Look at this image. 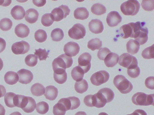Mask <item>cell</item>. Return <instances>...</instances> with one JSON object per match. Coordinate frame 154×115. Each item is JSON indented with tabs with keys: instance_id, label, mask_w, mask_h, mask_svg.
Returning <instances> with one entry per match:
<instances>
[{
	"instance_id": "24",
	"label": "cell",
	"mask_w": 154,
	"mask_h": 115,
	"mask_svg": "<svg viewBox=\"0 0 154 115\" xmlns=\"http://www.w3.org/2000/svg\"><path fill=\"white\" fill-rule=\"evenodd\" d=\"M4 79L5 82L8 84L13 85L16 84L19 79V76L16 72L9 71L5 74Z\"/></svg>"
},
{
	"instance_id": "28",
	"label": "cell",
	"mask_w": 154,
	"mask_h": 115,
	"mask_svg": "<svg viewBox=\"0 0 154 115\" xmlns=\"http://www.w3.org/2000/svg\"><path fill=\"white\" fill-rule=\"evenodd\" d=\"M88 85L87 81L82 79L81 81L76 82L74 85L76 91L79 93H83L88 89Z\"/></svg>"
},
{
	"instance_id": "7",
	"label": "cell",
	"mask_w": 154,
	"mask_h": 115,
	"mask_svg": "<svg viewBox=\"0 0 154 115\" xmlns=\"http://www.w3.org/2000/svg\"><path fill=\"white\" fill-rule=\"evenodd\" d=\"M119 58V65L127 69L137 66L138 61L137 58L128 53H124Z\"/></svg>"
},
{
	"instance_id": "47",
	"label": "cell",
	"mask_w": 154,
	"mask_h": 115,
	"mask_svg": "<svg viewBox=\"0 0 154 115\" xmlns=\"http://www.w3.org/2000/svg\"><path fill=\"white\" fill-rule=\"evenodd\" d=\"M145 84L146 87L151 89H154V77L153 76L147 77L145 80Z\"/></svg>"
},
{
	"instance_id": "36",
	"label": "cell",
	"mask_w": 154,
	"mask_h": 115,
	"mask_svg": "<svg viewBox=\"0 0 154 115\" xmlns=\"http://www.w3.org/2000/svg\"><path fill=\"white\" fill-rule=\"evenodd\" d=\"M36 110L39 114H44L48 111L49 107L48 104L44 101L38 102L36 105Z\"/></svg>"
},
{
	"instance_id": "50",
	"label": "cell",
	"mask_w": 154,
	"mask_h": 115,
	"mask_svg": "<svg viewBox=\"0 0 154 115\" xmlns=\"http://www.w3.org/2000/svg\"><path fill=\"white\" fill-rule=\"evenodd\" d=\"M6 46V42L3 38L0 37V53L5 49Z\"/></svg>"
},
{
	"instance_id": "54",
	"label": "cell",
	"mask_w": 154,
	"mask_h": 115,
	"mask_svg": "<svg viewBox=\"0 0 154 115\" xmlns=\"http://www.w3.org/2000/svg\"><path fill=\"white\" fill-rule=\"evenodd\" d=\"M5 110L2 105L0 104V115H5Z\"/></svg>"
},
{
	"instance_id": "33",
	"label": "cell",
	"mask_w": 154,
	"mask_h": 115,
	"mask_svg": "<svg viewBox=\"0 0 154 115\" xmlns=\"http://www.w3.org/2000/svg\"><path fill=\"white\" fill-rule=\"evenodd\" d=\"M64 34L61 29L57 28L53 30L51 33V36L53 41L59 42L63 39Z\"/></svg>"
},
{
	"instance_id": "22",
	"label": "cell",
	"mask_w": 154,
	"mask_h": 115,
	"mask_svg": "<svg viewBox=\"0 0 154 115\" xmlns=\"http://www.w3.org/2000/svg\"><path fill=\"white\" fill-rule=\"evenodd\" d=\"M119 55L115 53L111 52L105 58L104 60L106 66L108 67H112L118 63Z\"/></svg>"
},
{
	"instance_id": "37",
	"label": "cell",
	"mask_w": 154,
	"mask_h": 115,
	"mask_svg": "<svg viewBox=\"0 0 154 115\" xmlns=\"http://www.w3.org/2000/svg\"><path fill=\"white\" fill-rule=\"evenodd\" d=\"M34 37L35 40L38 42L42 43L46 40L47 35L45 31L42 29H39L35 32Z\"/></svg>"
},
{
	"instance_id": "16",
	"label": "cell",
	"mask_w": 154,
	"mask_h": 115,
	"mask_svg": "<svg viewBox=\"0 0 154 115\" xmlns=\"http://www.w3.org/2000/svg\"><path fill=\"white\" fill-rule=\"evenodd\" d=\"M88 28L91 32L95 34L102 33L104 29L102 22L97 19H92L88 23Z\"/></svg>"
},
{
	"instance_id": "41",
	"label": "cell",
	"mask_w": 154,
	"mask_h": 115,
	"mask_svg": "<svg viewBox=\"0 0 154 115\" xmlns=\"http://www.w3.org/2000/svg\"><path fill=\"white\" fill-rule=\"evenodd\" d=\"M25 62L26 64L28 66L33 67L37 64L38 59L34 55L29 54L26 57L25 59Z\"/></svg>"
},
{
	"instance_id": "45",
	"label": "cell",
	"mask_w": 154,
	"mask_h": 115,
	"mask_svg": "<svg viewBox=\"0 0 154 115\" xmlns=\"http://www.w3.org/2000/svg\"><path fill=\"white\" fill-rule=\"evenodd\" d=\"M111 52L108 48L106 47L102 48L98 52L97 56L100 60H103L106 56Z\"/></svg>"
},
{
	"instance_id": "6",
	"label": "cell",
	"mask_w": 154,
	"mask_h": 115,
	"mask_svg": "<svg viewBox=\"0 0 154 115\" xmlns=\"http://www.w3.org/2000/svg\"><path fill=\"white\" fill-rule=\"evenodd\" d=\"M73 63V60L71 57L62 54L54 59L52 63L53 70L58 68L66 69L70 67Z\"/></svg>"
},
{
	"instance_id": "55",
	"label": "cell",
	"mask_w": 154,
	"mask_h": 115,
	"mask_svg": "<svg viewBox=\"0 0 154 115\" xmlns=\"http://www.w3.org/2000/svg\"><path fill=\"white\" fill-rule=\"evenodd\" d=\"M75 115H87V114L84 111H80L77 112Z\"/></svg>"
},
{
	"instance_id": "20",
	"label": "cell",
	"mask_w": 154,
	"mask_h": 115,
	"mask_svg": "<svg viewBox=\"0 0 154 115\" xmlns=\"http://www.w3.org/2000/svg\"><path fill=\"white\" fill-rule=\"evenodd\" d=\"M11 14L15 20H20L23 18L25 12L23 8L20 5H16L11 10Z\"/></svg>"
},
{
	"instance_id": "9",
	"label": "cell",
	"mask_w": 154,
	"mask_h": 115,
	"mask_svg": "<svg viewBox=\"0 0 154 115\" xmlns=\"http://www.w3.org/2000/svg\"><path fill=\"white\" fill-rule=\"evenodd\" d=\"M86 33L84 26L79 23L74 25L68 31L69 36L72 39L76 40L83 38Z\"/></svg>"
},
{
	"instance_id": "53",
	"label": "cell",
	"mask_w": 154,
	"mask_h": 115,
	"mask_svg": "<svg viewBox=\"0 0 154 115\" xmlns=\"http://www.w3.org/2000/svg\"><path fill=\"white\" fill-rule=\"evenodd\" d=\"M11 0H0V5L2 6H7L11 3Z\"/></svg>"
},
{
	"instance_id": "21",
	"label": "cell",
	"mask_w": 154,
	"mask_h": 115,
	"mask_svg": "<svg viewBox=\"0 0 154 115\" xmlns=\"http://www.w3.org/2000/svg\"><path fill=\"white\" fill-rule=\"evenodd\" d=\"M45 92L44 94L45 98L50 101L55 100L58 94L57 89L53 85H49L45 88Z\"/></svg>"
},
{
	"instance_id": "3",
	"label": "cell",
	"mask_w": 154,
	"mask_h": 115,
	"mask_svg": "<svg viewBox=\"0 0 154 115\" xmlns=\"http://www.w3.org/2000/svg\"><path fill=\"white\" fill-rule=\"evenodd\" d=\"M131 100L132 102L137 105L154 106V94H146L143 92H138L132 96Z\"/></svg>"
},
{
	"instance_id": "31",
	"label": "cell",
	"mask_w": 154,
	"mask_h": 115,
	"mask_svg": "<svg viewBox=\"0 0 154 115\" xmlns=\"http://www.w3.org/2000/svg\"><path fill=\"white\" fill-rule=\"evenodd\" d=\"M16 94L14 93H7L4 96V101L6 105L9 108L15 107V102Z\"/></svg>"
},
{
	"instance_id": "52",
	"label": "cell",
	"mask_w": 154,
	"mask_h": 115,
	"mask_svg": "<svg viewBox=\"0 0 154 115\" xmlns=\"http://www.w3.org/2000/svg\"><path fill=\"white\" fill-rule=\"evenodd\" d=\"M6 92V90L4 86L0 84V98L4 96Z\"/></svg>"
},
{
	"instance_id": "39",
	"label": "cell",
	"mask_w": 154,
	"mask_h": 115,
	"mask_svg": "<svg viewBox=\"0 0 154 115\" xmlns=\"http://www.w3.org/2000/svg\"><path fill=\"white\" fill-rule=\"evenodd\" d=\"M53 17L51 13H46L42 17L41 22L42 25L46 27L51 26L54 22Z\"/></svg>"
},
{
	"instance_id": "10",
	"label": "cell",
	"mask_w": 154,
	"mask_h": 115,
	"mask_svg": "<svg viewBox=\"0 0 154 115\" xmlns=\"http://www.w3.org/2000/svg\"><path fill=\"white\" fill-rule=\"evenodd\" d=\"M70 10L66 5H61L54 9L51 11L54 21L58 22L66 17L69 14Z\"/></svg>"
},
{
	"instance_id": "14",
	"label": "cell",
	"mask_w": 154,
	"mask_h": 115,
	"mask_svg": "<svg viewBox=\"0 0 154 115\" xmlns=\"http://www.w3.org/2000/svg\"><path fill=\"white\" fill-rule=\"evenodd\" d=\"M19 76L18 82L22 84H27L32 80L33 75L30 70L24 69H21L17 72Z\"/></svg>"
},
{
	"instance_id": "43",
	"label": "cell",
	"mask_w": 154,
	"mask_h": 115,
	"mask_svg": "<svg viewBox=\"0 0 154 115\" xmlns=\"http://www.w3.org/2000/svg\"><path fill=\"white\" fill-rule=\"evenodd\" d=\"M141 5L142 8L145 10L152 11L154 8V1L142 0Z\"/></svg>"
},
{
	"instance_id": "49",
	"label": "cell",
	"mask_w": 154,
	"mask_h": 115,
	"mask_svg": "<svg viewBox=\"0 0 154 115\" xmlns=\"http://www.w3.org/2000/svg\"><path fill=\"white\" fill-rule=\"evenodd\" d=\"M33 4L38 7L43 6L46 3V0H32Z\"/></svg>"
},
{
	"instance_id": "2",
	"label": "cell",
	"mask_w": 154,
	"mask_h": 115,
	"mask_svg": "<svg viewBox=\"0 0 154 115\" xmlns=\"http://www.w3.org/2000/svg\"><path fill=\"white\" fill-rule=\"evenodd\" d=\"M113 82L116 87L122 94L129 93L133 88L131 83L122 75H116L114 78Z\"/></svg>"
},
{
	"instance_id": "5",
	"label": "cell",
	"mask_w": 154,
	"mask_h": 115,
	"mask_svg": "<svg viewBox=\"0 0 154 115\" xmlns=\"http://www.w3.org/2000/svg\"><path fill=\"white\" fill-rule=\"evenodd\" d=\"M140 5L136 0H129L122 3L120 6L121 12L125 15L134 16L139 11Z\"/></svg>"
},
{
	"instance_id": "8",
	"label": "cell",
	"mask_w": 154,
	"mask_h": 115,
	"mask_svg": "<svg viewBox=\"0 0 154 115\" xmlns=\"http://www.w3.org/2000/svg\"><path fill=\"white\" fill-rule=\"evenodd\" d=\"M109 78V73L106 71L100 70L94 73L90 78L91 83L98 86L108 81Z\"/></svg>"
},
{
	"instance_id": "51",
	"label": "cell",
	"mask_w": 154,
	"mask_h": 115,
	"mask_svg": "<svg viewBox=\"0 0 154 115\" xmlns=\"http://www.w3.org/2000/svg\"><path fill=\"white\" fill-rule=\"evenodd\" d=\"M132 114L133 115H147L145 111L141 109H136L135 110Z\"/></svg>"
},
{
	"instance_id": "18",
	"label": "cell",
	"mask_w": 154,
	"mask_h": 115,
	"mask_svg": "<svg viewBox=\"0 0 154 115\" xmlns=\"http://www.w3.org/2000/svg\"><path fill=\"white\" fill-rule=\"evenodd\" d=\"M14 32L18 37L24 38L28 36L30 33V30L27 25L21 23L15 27Z\"/></svg>"
},
{
	"instance_id": "48",
	"label": "cell",
	"mask_w": 154,
	"mask_h": 115,
	"mask_svg": "<svg viewBox=\"0 0 154 115\" xmlns=\"http://www.w3.org/2000/svg\"><path fill=\"white\" fill-rule=\"evenodd\" d=\"M92 95H88L86 96L83 100L86 105L89 107H93L92 104Z\"/></svg>"
},
{
	"instance_id": "42",
	"label": "cell",
	"mask_w": 154,
	"mask_h": 115,
	"mask_svg": "<svg viewBox=\"0 0 154 115\" xmlns=\"http://www.w3.org/2000/svg\"><path fill=\"white\" fill-rule=\"evenodd\" d=\"M34 55L38 58L40 60H46L47 58H49L48 52L46 51L45 49H42L41 48L35 49Z\"/></svg>"
},
{
	"instance_id": "30",
	"label": "cell",
	"mask_w": 154,
	"mask_h": 115,
	"mask_svg": "<svg viewBox=\"0 0 154 115\" xmlns=\"http://www.w3.org/2000/svg\"><path fill=\"white\" fill-rule=\"evenodd\" d=\"M98 92L102 95L107 103L111 102L114 98V93L110 88H104L100 90Z\"/></svg>"
},
{
	"instance_id": "12",
	"label": "cell",
	"mask_w": 154,
	"mask_h": 115,
	"mask_svg": "<svg viewBox=\"0 0 154 115\" xmlns=\"http://www.w3.org/2000/svg\"><path fill=\"white\" fill-rule=\"evenodd\" d=\"M30 49V46L27 42L22 40L16 42L11 46L13 52L16 55L24 54L27 53Z\"/></svg>"
},
{
	"instance_id": "17",
	"label": "cell",
	"mask_w": 154,
	"mask_h": 115,
	"mask_svg": "<svg viewBox=\"0 0 154 115\" xmlns=\"http://www.w3.org/2000/svg\"><path fill=\"white\" fill-rule=\"evenodd\" d=\"M53 71V77L56 82L59 84H62L66 81L67 77L65 69L58 68Z\"/></svg>"
},
{
	"instance_id": "23",
	"label": "cell",
	"mask_w": 154,
	"mask_h": 115,
	"mask_svg": "<svg viewBox=\"0 0 154 115\" xmlns=\"http://www.w3.org/2000/svg\"><path fill=\"white\" fill-rule=\"evenodd\" d=\"M38 16V13L36 10L33 8H30L26 11L25 18L27 22L33 24L37 21Z\"/></svg>"
},
{
	"instance_id": "57",
	"label": "cell",
	"mask_w": 154,
	"mask_h": 115,
	"mask_svg": "<svg viewBox=\"0 0 154 115\" xmlns=\"http://www.w3.org/2000/svg\"><path fill=\"white\" fill-rule=\"evenodd\" d=\"M10 115H22V114L19 112L16 111L12 113Z\"/></svg>"
},
{
	"instance_id": "34",
	"label": "cell",
	"mask_w": 154,
	"mask_h": 115,
	"mask_svg": "<svg viewBox=\"0 0 154 115\" xmlns=\"http://www.w3.org/2000/svg\"><path fill=\"white\" fill-rule=\"evenodd\" d=\"M102 46V41L99 39L96 38L91 39L88 42L87 47L88 48L94 51L96 49H99Z\"/></svg>"
},
{
	"instance_id": "56",
	"label": "cell",
	"mask_w": 154,
	"mask_h": 115,
	"mask_svg": "<svg viewBox=\"0 0 154 115\" xmlns=\"http://www.w3.org/2000/svg\"><path fill=\"white\" fill-rule=\"evenodd\" d=\"M3 66V63L2 59L0 58V71L2 69Z\"/></svg>"
},
{
	"instance_id": "1",
	"label": "cell",
	"mask_w": 154,
	"mask_h": 115,
	"mask_svg": "<svg viewBox=\"0 0 154 115\" xmlns=\"http://www.w3.org/2000/svg\"><path fill=\"white\" fill-rule=\"evenodd\" d=\"M132 24L133 29L132 38H134L140 45L145 44L148 40V28L144 26L146 23L138 21L135 23L132 22Z\"/></svg>"
},
{
	"instance_id": "13",
	"label": "cell",
	"mask_w": 154,
	"mask_h": 115,
	"mask_svg": "<svg viewBox=\"0 0 154 115\" xmlns=\"http://www.w3.org/2000/svg\"><path fill=\"white\" fill-rule=\"evenodd\" d=\"M80 49V47L77 43L71 41L64 45L63 51L65 55L72 57L75 56L78 54Z\"/></svg>"
},
{
	"instance_id": "32",
	"label": "cell",
	"mask_w": 154,
	"mask_h": 115,
	"mask_svg": "<svg viewBox=\"0 0 154 115\" xmlns=\"http://www.w3.org/2000/svg\"><path fill=\"white\" fill-rule=\"evenodd\" d=\"M106 7L100 3L94 4L91 7V11L93 14L97 15H101L106 12Z\"/></svg>"
},
{
	"instance_id": "38",
	"label": "cell",
	"mask_w": 154,
	"mask_h": 115,
	"mask_svg": "<svg viewBox=\"0 0 154 115\" xmlns=\"http://www.w3.org/2000/svg\"><path fill=\"white\" fill-rule=\"evenodd\" d=\"M154 44L145 49L142 51L141 55L145 59H153L154 58Z\"/></svg>"
},
{
	"instance_id": "15",
	"label": "cell",
	"mask_w": 154,
	"mask_h": 115,
	"mask_svg": "<svg viewBox=\"0 0 154 115\" xmlns=\"http://www.w3.org/2000/svg\"><path fill=\"white\" fill-rule=\"evenodd\" d=\"M122 20V17L116 11H111L107 15L106 21L108 25L110 27L117 26Z\"/></svg>"
},
{
	"instance_id": "58",
	"label": "cell",
	"mask_w": 154,
	"mask_h": 115,
	"mask_svg": "<svg viewBox=\"0 0 154 115\" xmlns=\"http://www.w3.org/2000/svg\"><path fill=\"white\" fill-rule=\"evenodd\" d=\"M98 115H108L107 113L105 112H101Z\"/></svg>"
},
{
	"instance_id": "27",
	"label": "cell",
	"mask_w": 154,
	"mask_h": 115,
	"mask_svg": "<svg viewBox=\"0 0 154 115\" xmlns=\"http://www.w3.org/2000/svg\"><path fill=\"white\" fill-rule=\"evenodd\" d=\"M30 90L33 96H39L44 94L45 88L42 84L39 83H36L32 85Z\"/></svg>"
},
{
	"instance_id": "59",
	"label": "cell",
	"mask_w": 154,
	"mask_h": 115,
	"mask_svg": "<svg viewBox=\"0 0 154 115\" xmlns=\"http://www.w3.org/2000/svg\"><path fill=\"white\" fill-rule=\"evenodd\" d=\"M126 115H133V114H132V113L130 114H127Z\"/></svg>"
},
{
	"instance_id": "40",
	"label": "cell",
	"mask_w": 154,
	"mask_h": 115,
	"mask_svg": "<svg viewBox=\"0 0 154 115\" xmlns=\"http://www.w3.org/2000/svg\"><path fill=\"white\" fill-rule=\"evenodd\" d=\"M12 21L8 18H4L0 21V28L4 31L10 30L12 26Z\"/></svg>"
},
{
	"instance_id": "35",
	"label": "cell",
	"mask_w": 154,
	"mask_h": 115,
	"mask_svg": "<svg viewBox=\"0 0 154 115\" xmlns=\"http://www.w3.org/2000/svg\"><path fill=\"white\" fill-rule=\"evenodd\" d=\"M66 111L63 105L59 102L53 106V113L54 115H65Z\"/></svg>"
},
{
	"instance_id": "4",
	"label": "cell",
	"mask_w": 154,
	"mask_h": 115,
	"mask_svg": "<svg viewBox=\"0 0 154 115\" xmlns=\"http://www.w3.org/2000/svg\"><path fill=\"white\" fill-rule=\"evenodd\" d=\"M36 102L32 98L19 95L17 107L26 113L32 112L35 109Z\"/></svg>"
},
{
	"instance_id": "44",
	"label": "cell",
	"mask_w": 154,
	"mask_h": 115,
	"mask_svg": "<svg viewBox=\"0 0 154 115\" xmlns=\"http://www.w3.org/2000/svg\"><path fill=\"white\" fill-rule=\"evenodd\" d=\"M128 75L131 78H134L137 77L140 73V69L138 66L128 69L127 70Z\"/></svg>"
},
{
	"instance_id": "46",
	"label": "cell",
	"mask_w": 154,
	"mask_h": 115,
	"mask_svg": "<svg viewBox=\"0 0 154 115\" xmlns=\"http://www.w3.org/2000/svg\"><path fill=\"white\" fill-rule=\"evenodd\" d=\"M68 98L70 101V110L75 109L79 106L80 101L78 98L74 96L69 97Z\"/></svg>"
},
{
	"instance_id": "26",
	"label": "cell",
	"mask_w": 154,
	"mask_h": 115,
	"mask_svg": "<svg viewBox=\"0 0 154 115\" xmlns=\"http://www.w3.org/2000/svg\"><path fill=\"white\" fill-rule=\"evenodd\" d=\"M89 12L84 7L77 8L74 12V16L75 19L83 20L87 19L89 16Z\"/></svg>"
},
{
	"instance_id": "25",
	"label": "cell",
	"mask_w": 154,
	"mask_h": 115,
	"mask_svg": "<svg viewBox=\"0 0 154 115\" xmlns=\"http://www.w3.org/2000/svg\"><path fill=\"white\" fill-rule=\"evenodd\" d=\"M126 49L128 53L131 55L137 53L139 51L140 45L135 40H130L127 43Z\"/></svg>"
},
{
	"instance_id": "29",
	"label": "cell",
	"mask_w": 154,
	"mask_h": 115,
	"mask_svg": "<svg viewBox=\"0 0 154 115\" xmlns=\"http://www.w3.org/2000/svg\"><path fill=\"white\" fill-rule=\"evenodd\" d=\"M84 74L83 71L78 66L73 68L71 72L72 78L76 81H81L83 79Z\"/></svg>"
},
{
	"instance_id": "19",
	"label": "cell",
	"mask_w": 154,
	"mask_h": 115,
	"mask_svg": "<svg viewBox=\"0 0 154 115\" xmlns=\"http://www.w3.org/2000/svg\"><path fill=\"white\" fill-rule=\"evenodd\" d=\"M119 35L123 39L132 38L133 30L131 22L122 25L119 30Z\"/></svg>"
},
{
	"instance_id": "11",
	"label": "cell",
	"mask_w": 154,
	"mask_h": 115,
	"mask_svg": "<svg viewBox=\"0 0 154 115\" xmlns=\"http://www.w3.org/2000/svg\"><path fill=\"white\" fill-rule=\"evenodd\" d=\"M91 59V55L88 52L82 54L78 58V66L82 69L84 73H87L90 69Z\"/></svg>"
}]
</instances>
